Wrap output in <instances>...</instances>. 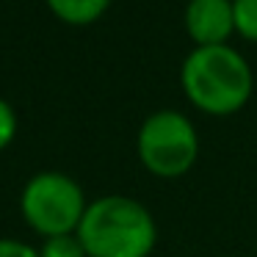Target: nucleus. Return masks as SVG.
I'll use <instances>...</instances> for the list:
<instances>
[{"label": "nucleus", "instance_id": "423d86ee", "mask_svg": "<svg viewBox=\"0 0 257 257\" xmlns=\"http://www.w3.org/2000/svg\"><path fill=\"white\" fill-rule=\"evenodd\" d=\"M50 12L69 25H89L105 14L111 0H47Z\"/></svg>", "mask_w": 257, "mask_h": 257}, {"label": "nucleus", "instance_id": "9d476101", "mask_svg": "<svg viewBox=\"0 0 257 257\" xmlns=\"http://www.w3.org/2000/svg\"><path fill=\"white\" fill-rule=\"evenodd\" d=\"M0 257H39V249L17 238H0Z\"/></svg>", "mask_w": 257, "mask_h": 257}, {"label": "nucleus", "instance_id": "1a4fd4ad", "mask_svg": "<svg viewBox=\"0 0 257 257\" xmlns=\"http://www.w3.org/2000/svg\"><path fill=\"white\" fill-rule=\"evenodd\" d=\"M14 136H17V111L6 97H0V150H6Z\"/></svg>", "mask_w": 257, "mask_h": 257}, {"label": "nucleus", "instance_id": "20e7f679", "mask_svg": "<svg viewBox=\"0 0 257 257\" xmlns=\"http://www.w3.org/2000/svg\"><path fill=\"white\" fill-rule=\"evenodd\" d=\"M136 150L147 172L158 177H180L199 155V136L185 113L163 108L141 122Z\"/></svg>", "mask_w": 257, "mask_h": 257}, {"label": "nucleus", "instance_id": "f257e3e1", "mask_svg": "<svg viewBox=\"0 0 257 257\" xmlns=\"http://www.w3.org/2000/svg\"><path fill=\"white\" fill-rule=\"evenodd\" d=\"M183 91L199 111L213 116H227L246 105L251 97L254 75L235 47L207 45L194 47L180 67Z\"/></svg>", "mask_w": 257, "mask_h": 257}, {"label": "nucleus", "instance_id": "0eeeda50", "mask_svg": "<svg viewBox=\"0 0 257 257\" xmlns=\"http://www.w3.org/2000/svg\"><path fill=\"white\" fill-rule=\"evenodd\" d=\"M39 257H89V254H86L78 232H69V235L45 238V243L39 246Z\"/></svg>", "mask_w": 257, "mask_h": 257}, {"label": "nucleus", "instance_id": "39448f33", "mask_svg": "<svg viewBox=\"0 0 257 257\" xmlns=\"http://www.w3.org/2000/svg\"><path fill=\"white\" fill-rule=\"evenodd\" d=\"M185 31L196 47L227 45V39L235 34L232 0H188Z\"/></svg>", "mask_w": 257, "mask_h": 257}, {"label": "nucleus", "instance_id": "6e6552de", "mask_svg": "<svg viewBox=\"0 0 257 257\" xmlns=\"http://www.w3.org/2000/svg\"><path fill=\"white\" fill-rule=\"evenodd\" d=\"M235 34L243 39L257 42V0H232Z\"/></svg>", "mask_w": 257, "mask_h": 257}, {"label": "nucleus", "instance_id": "7ed1b4c3", "mask_svg": "<svg viewBox=\"0 0 257 257\" xmlns=\"http://www.w3.org/2000/svg\"><path fill=\"white\" fill-rule=\"evenodd\" d=\"M86 202L78 180L64 172H39L23 185L20 210L23 218L45 238L78 232Z\"/></svg>", "mask_w": 257, "mask_h": 257}, {"label": "nucleus", "instance_id": "f03ea898", "mask_svg": "<svg viewBox=\"0 0 257 257\" xmlns=\"http://www.w3.org/2000/svg\"><path fill=\"white\" fill-rule=\"evenodd\" d=\"M78 238L89 257H147L155 249L158 227L139 199L108 194L89 202Z\"/></svg>", "mask_w": 257, "mask_h": 257}]
</instances>
